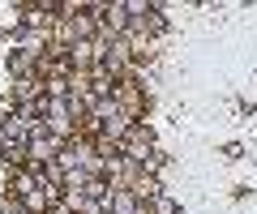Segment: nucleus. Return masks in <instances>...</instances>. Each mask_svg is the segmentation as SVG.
I'll return each instance as SVG.
<instances>
[{
  "label": "nucleus",
  "mask_w": 257,
  "mask_h": 214,
  "mask_svg": "<svg viewBox=\"0 0 257 214\" xmlns=\"http://www.w3.org/2000/svg\"><path fill=\"white\" fill-rule=\"evenodd\" d=\"M146 214H180V205H176L172 197H163V193H159L155 201H146Z\"/></svg>",
  "instance_id": "f257e3e1"
}]
</instances>
